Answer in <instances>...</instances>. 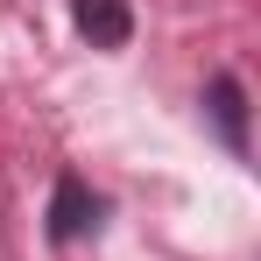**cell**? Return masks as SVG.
Segmentation results:
<instances>
[{
    "label": "cell",
    "mask_w": 261,
    "mask_h": 261,
    "mask_svg": "<svg viewBox=\"0 0 261 261\" xmlns=\"http://www.w3.org/2000/svg\"><path fill=\"white\" fill-rule=\"evenodd\" d=\"M205 113H212L219 141H226L233 155H247V99H240V78H212V92H205Z\"/></svg>",
    "instance_id": "3957f363"
},
{
    "label": "cell",
    "mask_w": 261,
    "mask_h": 261,
    "mask_svg": "<svg viewBox=\"0 0 261 261\" xmlns=\"http://www.w3.org/2000/svg\"><path fill=\"white\" fill-rule=\"evenodd\" d=\"M99 198H92L78 176H57V198H49V240H85L92 226H99Z\"/></svg>",
    "instance_id": "6da1fadb"
},
{
    "label": "cell",
    "mask_w": 261,
    "mask_h": 261,
    "mask_svg": "<svg viewBox=\"0 0 261 261\" xmlns=\"http://www.w3.org/2000/svg\"><path fill=\"white\" fill-rule=\"evenodd\" d=\"M71 21L92 49H120L134 36V7L127 0H71Z\"/></svg>",
    "instance_id": "7a4b0ae2"
}]
</instances>
